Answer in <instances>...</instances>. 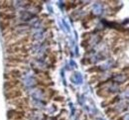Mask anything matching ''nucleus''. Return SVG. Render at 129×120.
<instances>
[{"instance_id":"17","label":"nucleus","mask_w":129,"mask_h":120,"mask_svg":"<svg viewBox=\"0 0 129 120\" xmlns=\"http://www.w3.org/2000/svg\"><path fill=\"white\" fill-rule=\"evenodd\" d=\"M98 71H100V69L98 67H91L87 69V72H98Z\"/></svg>"},{"instance_id":"14","label":"nucleus","mask_w":129,"mask_h":120,"mask_svg":"<svg viewBox=\"0 0 129 120\" xmlns=\"http://www.w3.org/2000/svg\"><path fill=\"white\" fill-rule=\"evenodd\" d=\"M115 112H117V111H116V109H115L114 107H110V106H109V107H107V109L105 110V114H106V115H108V116H109V115H111V114H113V113H115Z\"/></svg>"},{"instance_id":"8","label":"nucleus","mask_w":129,"mask_h":120,"mask_svg":"<svg viewBox=\"0 0 129 120\" xmlns=\"http://www.w3.org/2000/svg\"><path fill=\"white\" fill-rule=\"evenodd\" d=\"M96 94L98 96L102 97V98H105V99H108L111 97V92H109L107 89L105 88H99L96 90Z\"/></svg>"},{"instance_id":"11","label":"nucleus","mask_w":129,"mask_h":120,"mask_svg":"<svg viewBox=\"0 0 129 120\" xmlns=\"http://www.w3.org/2000/svg\"><path fill=\"white\" fill-rule=\"evenodd\" d=\"M37 81V86L41 88H44V89H47L51 86H53V82H43V81H39V79H36Z\"/></svg>"},{"instance_id":"4","label":"nucleus","mask_w":129,"mask_h":120,"mask_svg":"<svg viewBox=\"0 0 129 120\" xmlns=\"http://www.w3.org/2000/svg\"><path fill=\"white\" fill-rule=\"evenodd\" d=\"M22 75V70L19 69H8L7 72L4 74V78L6 81H10V79H19Z\"/></svg>"},{"instance_id":"5","label":"nucleus","mask_w":129,"mask_h":120,"mask_svg":"<svg viewBox=\"0 0 129 120\" xmlns=\"http://www.w3.org/2000/svg\"><path fill=\"white\" fill-rule=\"evenodd\" d=\"M23 84L20 82V79H10L6 81L4 84V88L5 90H10V89H15V88H21L23 89Z\"/></svg>"},{"instance_id":"18","label":"nucleus","mask_w":129,"mask_h":120,"mask_svg":"<svg viewBox=\"0 0 129 120\" xmlns=\"http://www.w3.org/2000/svg\"><path fill=\"white\" fill-rule=\"evenodd\" d=\"M119 116H120L119 113H118V112H115V113H113V114H111V115H109L108 118H109L110 120H116Z\"/></svg>"},{"instance_id":"13","label":"nucleus","mask_w":129,"mask_h":120,"mask_svg":"<svg viewBox=\"0 0 129 120\" xmlns=\"http://www.w3.org/2000/svg\"><path fill=\"white\" fill-rule=\"evenodd\" d=\"M57 59H58V53L57 52H52L50 54V56H49V60H50L51 64L52 65H55L57 63V61H58Z\"/></svg>"},{"instance_id":"10","label":"nucleus","mask_w":129,"mask_h":120,"mask_svg":"<svg viewBox=\"0 0 129 120\" xmlns=\"http://www.w3.org/2000/svg\"><path fill=\"white\" fill-rule=\"evenodd\" d=\"M12 21H5V20H0V29L2 31L7 30L8 28L12 27Z\"/></svg>"},{"instance_id":"12","label":"nucleus","mask_w":129,"mask_h":120,"mask_svg":"<svg viewBox=\"0 0 129 120\" xmlns=\"http://www.w3.org/2000/svg\"><path fill=\"white\" fill-rule=\"evenodd\" d=\"M58 94V91L57 90H55V89H52V88H47L46 89V95H47V97L48 98H54L56 95Z\"/></svg>"},{"instance_id":"22","label":"nucleus","mask_w":129,"mask_h":120,"mask_svg":"<svg viewBox=\"0 0 129 120\" xmlns=\"http://www.w3.org/2000/svg\"><path fill=\"white\" fill-rule=\"evenodd\" d=\"M41 17H43V18H48V15H47V14H43V15H42Z\"/></svg>"},{"instance_id":"15","label":"nucleus","mask_w":129,"mask_h":120,"mask_svg":"<svg viewBox=\"0 0 129 120\" xmlns=\"http://www.w3.org/2000/svg\"><path fill=\"white\" fill-rule=\"evenodd\" d=\"M98 79H100V75L99 74H93V75H91V77H90V84H93V83H96Z\"/></svg>"},{"instance_id":"20","label":"nucleus","mask_w":129,"mask_h":120,"mask_svg":"<svg viewBox=\"0 0 129 120\" xmlns=\"http://www.w3.org/2000/svg\"><path fill=\"white\" fill-rule=\"evenodd\" d=\"M122 50V47L121 46H119V47H116L115 49H114V51H113V54H115V55H117L118 53H120V51Z\"/></svg>"},{"instance_id":"3","label":"nucleus","mask_w":129,"mask_h":120,"mask_svg":"<svg viewBox=\"0 0 129 120\" xmlns=\"http://www.w3.org/2000/svg\"><path fill=\"white\" fill-rule=\"evenodd\" d=\"M7 117L9 120H24L26 118V112L19 111L16 109H12V110L8 111Z\"/></svg>"},{"instance_id":"2","label":"nucleus","mask_w":129,"mask_h":120,"mask_svg":"<svg viewBox=\"0 0 129 120\" xmlns=\"http://www.w3.org/2000/svg\"><path fill=\"white\" fill-rule=\"evenodd\" d=\"M23 94H24V91L21 88H15V89H10V90H6L5 91V97H6L7 101L15 99V98L22 97Z\"/></svg>"},{"instance_id":"19","label":"nucleus","mask_w":129,"mask_h":120,"mask_svg":"<svg viewBox=\"0 0 129 120\" xmlns=\"http://www.w3.org/2000/svg\"><path fill=\"white\" fill-rule=\"evenodd\" d=\"M53 24H54V21H53L52 19H47V20L44 22V25H45L46 27H51Z\"/></svg>"},{"instance_id":"1","label":"nucleus","mask_w":129,"mask_h":120,"mask_svg":"<svg viewBox=\"0 0 129 120\" xmlns=\"http://www.w3.org/2000/svg\"><path fill=\"white\" fill-rule=\"evenodd\" d=\"M29 55H22V54H15V55H7L5 61L6 64H15L21 65L28 63Z\"/></svg>"},{"instance_id":"21","label":"nucleus","mask_w":129,"mask_h":120,"mask_svg":"<svg viewBox=\"0 0 129 120\" xmlns=\"http://www.w3.org/2000/svg\"><path fill=\"white\" fill-rule=\"evenodd\" d=\"M87 46H88V40H84V41H82V43H81V47L86 48Z\"/></svg>"},{"instance_id":"23","label":"nucleus","mask_w":129,"mask_h":120,"mask_svg":"<svg viewBox=\"0 0 129 120\" xmlns=\"http://www.w3.org/2000/svg\"><path fill=\"white\" fill-rule=\"evenodd\" d=\"M116 120H123V117H121V116H119V117H118V118H117V119Z\"/></svg>"},{"instance_id":"9","label":"nucleus","mask_w":129,"mask_h":120,"mask_svg":"<svg viewBox=\"0 0 129 120\" xmlns=\"http://www.w3.org/2000/svg\"><path fill=\"white\" fill-rule=\"evenodd\" d=\"M36 79H39V81H43V82H52V77L49 75V72L45 71V72H40L37 74L36 76Z\"/></svg>"},{"instance_id":"6","label":"nucleus","mask_w":129,"mask_h":120,"mask_svg":"<svg viewBox=\"0 0 129 120\" xmlns=\"http://www.w3.org/2000/svg\"><path fill=\"white\" fill-rule=\"evenodd\" d=\"M7 102H8V104H11V105H14V106H17V105H29V97L22 96V97H19V98L9 100Z\"/></svg>"},{"instance_id":"16","label":"nucleus","mask_w":129,"mask_h":120,"mask_svg":"<svg viewBox=\"0 0 129 120\" xmlns=\"http://www.w3.org/2000/svg\"><path fill=\"white\" fill-rule=\"evenodd\" d=\"M53 99H54V101H56V102H63L64 100V97L62 96V95H56Z\"/></svg>"},{"instance_id":"7","label":"nucleus","mask_w":129,"mask_h":120,"mask_svg":"<svg viewBox=\"0 0 129 120\" xmlns=\"http://www.w3.org/2000/svg\"><path fill=\"white\" fill-rule=\"evenodd\" d=\"M16 14L15 13H4L0 12V20H5V21H15Z\"/></svg>"}]
</instances>
